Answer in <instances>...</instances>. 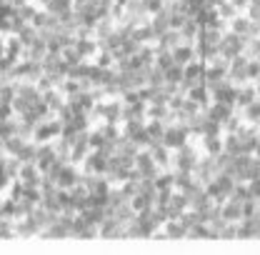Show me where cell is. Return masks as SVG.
Returning <instances> with one entry per match:
<instances>
[{"label": "cell", "mask_w": 260, "mask_h": 255, "mask_svg": "<svg viewBox=\"0 0 260 255\" xmlns=\"http://www.w3.org/2000/svg\"><path fill=\"white\" fill-rule=\"evenodd\" d=\"M18 38H20V43H23V45H25V48H30L32 43H35V40H38V38H40V33H38V28H32L30 23H28V25H25V28H23V30L18 33Z\"/></svg>", "instance_id": "cell-22"}, {"label": "cell", "mask_w": 260, "mask_h": 255, "mask_svg": "<svg viewBox=\"0 0 260 255\" xmlns=\"http://www.w3.org/2000/svg\"><path fill=\"white\" fill-rule=\"evenodd\" d=\"M220 240H238V223H225L220 230Z\"/></svg>", "instance_id": "cell-32"}, {"label": "cell", "mask_w": 260, "mask_h": 255, "mask_svg": "<svg viewBox=\"0 0 260 255\" xmlns=\"http://www.w3.org/2000/svg\"><path fill=\"white\" fill-rule=\"evenodd\" d=\"M155 65H158L160 70H168L170 65H175L173 50H158V48H155Z\"/></svg>", "instance_id": "cell-24"}, {"label": "cell", "mask_w": 260, "mask_h": 255, "mask_svg": "<svg viewBox=\"0 0 260 255\" xmlns=\"http://www.w3.org/2000/svg\"><path fill=\"white\" fill-rule=\"evenodd\" d=\"M130 205H133L135 213H143V210H148V208L153 205V198L145 195V193H135V195L130 198Z\"/></svg>", "instance_id": "cell-18"}, {"label": "cell", "mask_w": 260, "mask_h": 255, "mask_svg": "<svg viewBox=\"0 0 260 255\" xmlns=\"http://www.w3.org/2000/svg\"><path fill=\"white\" fill-rule=\"evenodd\" d=\"M248 195L260 200V180H248Z\"/></svg>", "instance_id": "cell-36"}, {"label": "cell", "mask_w": 260, "mask_h": 255, "mask_svg": "<svg viewBox=\"0 0 260 255\" xmlns=\"http://www.w3.org/2000/svg\"><path fill=\"white\" fill-rule=\"evenodd\" d=\"M165 83L180 85V83H183V65H170V68L165 70Z\"/></svg>", "instance_id": "cell-23"}, {"label": "cell", "mask_w": 260, "mask_h": 255, "mask_svg": "<svg viewBox=\"0 0 260 255\" xmlns=\"http://www.w3.org/2000/svg\"><path fill=\"white\" fill-rule=\"evenodd\" d=\"M75 50L80 53L83 60H93L98 55V50H100V45H98L95 38H88V40H78V43H75Z\"/></svg>", "instance_id": "cell-7"}, {"label": "cell", "mask_w": 260, "mask_h": 255, "mask_svg": "<svg viewBox=\"0 0 260 255\" xmlns=\"http://www.w3.org/2000/svg\"><path fill=\"white\" fill-rule=\"evenodd\" d=\"M75 183H80V168L73 165V163H65V168L60 170L55 185H58V188H65V190H70Z\"/></svg>", "instance_id": "cell-2"}, {"label": "cell", "mask_w": 260, "mask_h": 255, "mask_svg": "<svg viewBox=\"0 0 260 255\" xmlns=\"http://www.w3.org/2000/svg\"><path fill=\"white\" fill-rule=\"evenodd\" d=\"M243 125V118H240V113H230L225 120L220 123V130L223 133H238V128Z\"/></svg>", "instance_id": "cell-21"}, {"label": "cell", "mask_w": 260, "mask_h": 255, "mask_svg": "<svg viewBox=\"0 0 260 255\" xmlns=\"http://www.w3.org/2000/svg\"><path fill=\"white\" fill-rule=\"evenodd\" d=\"M148 85L162 88L165 85V70H160L158 65H150V70H148Z\"/></svg>", "instance_id": "cell-20"}, {"label": "cell", "mask_w": 260, "mask_h": 255, "mask_svg": "<svg viewBox=\"0 0 260 255\" xmlns=\"http://www.w3.org/2000/svg\"><path fill=\"white\" fill-rule=\"evenodd\" d=\"M188 140H190L188 130H183V128H178V125L165 128V133H162V145H165V148H170V150H178V148H183Z\"/></svg>", "instance_id": "cell-1"}, {"label": "cell", "mask_w": 260, "mask_h": 255, "mask_svg": "<svg viewBox=\"0 0 260 255\" xmlns=\"http://www.w3.org/2000/svg\"><path fill=\"white\" fill-rule=\"evenodd\" d=\"M198 140H200V148H203L205 155H218V153H223V135H203V138H198Z\"/></svg>", "instance_id": "cell-6"}, {"label": "cell", "mask_w": 260, "mask_h": 255, "mask_svg": "<svg viewBox=\"0 0 260 255\" xmlns=\"http://www.w3.org/2000/svg\"><path fill=\"white\" fill-rule=\"evenodd\" d=\"M253 100H258V93H255V85L248 83L243 88H238V98H235V113H240L243 108H248Z\"/></svg>", "instance_id": "cell-4"}, {"label": "cell", "mask_w": 260, "mask_h": 255, "mask_svg": "<svg viewBox=\"0 0 260 255\" xmlns=\"http://www.w3.org/2000/svg\"><path fill=\"white\" fill-rule=\"evenodd\" d=\"M23 50H25V45L20 43V38L18 35H5V53L8 55H23Z\"/></svg>", "instance_id": "cell-17"}, {"label": "cell", "mask_w": 260, "mask_h": 255, "mask_svg": "<svg viewBox=\"0 0 260 255\" xmlns=\"http://www.w3.org/2000/svg\"><path fill=\"white\" fill-rule=\"evenodd\" d=\"M90 63H95L98 68H113V65H115V58H113V53H108V50H98V55Z\"/></svg>", "instance_id": "cell-28"}, {"label": "cell", "mask_w": 260, "mask_h": 255, "mask_svg": "<svg viewBox=\"0 0 260 255\" xmlns=\"http://www.w3.org/2000/svg\"><path fill=\"white\" fill-rule=\"evenodd\" d=\"M123 50H125V55H135V53L140 50V43H138L135 38H125V40H123Z\"/></svg>", "instance_id": "cell-33"}, {"label": "cell", "mask_w": 260, "mask_h": 255, "mask_svg": "<svg viewBox=\"0 0 260 255\" xmlns=\"http://www.w3.org/2000/svg\"><path fill=\"white\" fill-rule=\"evenodd\" d=\"M185 23H188L185 13H170V30H180Z\"/></svg>", "instance_id": "cell-31"}, {"label": "cell", "mask_w": 260, "mask_h": 255, "mask_svg": "<svg viewBox=\"0 0 260 255\" xmlns=\"http://www.w3.org/2000/svg\"><path fill=\"white\" fill-rule=\"evenodd\" d=\"M70 8H73V0H45L43 3V10H48L53 15H60V13L70 10Z\"/></svg>", "instance_id": "cell-14"}, {"label": "cell", "mask_w": 260, "mask_h": 255, "mask_svg": "<svg viewBox=\"0 0 260 255\" xmlns=\"http://www.w3.org/2000/svg\"><path fill=\"white\" fill-rule=\"evenodd\" d=\"M223 150L230 155H238L240 153V138L235 133H223Z\"/></svg>", "instance_id": "cell-19"}, {"label": "cell", "mask_w": 260, "mask_h": 255, "mask_svg": "<svg viewBox=\"0 0 260 255\" xmlns=\"http://www.w3.org/2000/svg\"><path fill=\"white\" fill-rule=\"evenodd\" d=\"M240 118H243L245 123H258L260 120V98L258 100H253L248 108H243V110H240Z\"/></svg>", "instance_id": "cell-16"}, {"label": "cell", "mask_w": 260, "mask_h": 255, "mask_svg": "<svg viewBox=\"0 0 260 255\" xmlns=\"http://www.w3.org/2000/svg\"><path fill=\"white\" fill-rule=\"evenodd\" d=\"M258 125H260V120H258Z\"/></svg>", "instance_id": "cell-39"}, {"label": "cell", "mask_w": 260, "mask_h": 255, "mask_svg": "<svg viewBox=\"0 0 260 255\" xmlns=\"http://www.w3.org/2000/svg\"><path fill=\"white\" fill-rule=\"evenodd\" d=\"M173 60H175V65H185L193 63V60H198V55H195V48L193 45H180V48H175L173 50Z\"/></svg>", "instance_id": "cell-9"}, {"label": "cell", "mask_w": 260, "mask_h": 255, "mask_svg": "<svg viewBox=\"0 0 260 255\" xmlns=\"http://www.w3.org/2000/svg\"><path fill=\"white\" fill-rule=\"evenodd\" d=\"M200 25L195 23L193 18H188V23L180 28V35H183V40H185V45H195V40H198V35H200Z\"/></svg>", "instance_id": "cell-11"}, {"label": "cell", "mask_w": 260, "mask_h": 255, "mask_svg": "<svg viewBox=\"0 0 260 255\" xmlns=\"http://www.w3.org/2000/svg\"><path fill=\"white\" fill-rule=\"evenodd\" d=\"M245 15H248L253 23H260V5H248V8H245Z\"/></svg>", "instance_id": "cell-35"}, {"label": "cell", "mask_w": 260, "mask_h": 255, "mask_svg": "<svg viewBox=\"0 0 260 255\" xmlns=\"http://www.w3.org/2000/svg\"><path fill=\"white\" fill-rule=\"evenodd\" d=\"M38 10H40V8H38V5H35V3H25V5H23V8H18V10H15V15H18V18H20V20H25V23H30L32 18H35V13H38Z\"/></svg>", "instance_id": "cell-25"}, {"label": "cell", "mask_w": 260, "mask_h": 255, "mask_svg": "<svg viewBox=\"0 0 260 255\" xmlns=\"http://www.w3.org/2000/svg\"><path fill=\"white\" fill-rule=\"evenodd\" d=\"M83 88H80V80H73V78H65L63 85H60V93H63L65 98L75 95V93H80Z\"/></svg>", "instance_id": "cell-29"}, {"label": "cell", "mask_w": 260, "mask_h": 255, "mask_svg": "<svg viewBox=\"0 0 260 255\" xmlns=\"http://www.w3.org/2000/svg\"><path fill=\"white\" fill-rule=\"evenodd\" d=\"M13 230H15V238H32L40 233V225L32 220V215H25V218L13 220Z\"/></svg>", "instance_id": "cell-3"}, {"label": "cell", "mask_w": 260, "mask_h": 255, "mask_svg": "<svg viewBox=\"0 0 260 255\" xmlns=\"http://www.w3.org/2000/svg\"><path fill=\"white\" fill-rule=\"evenodd\" d=\"M150 153H153V160H155V165H158L160 170H170V160H173V150H170V148L158 145V148H153Z\"/></svg>", "instance_id": "cell-10"}, {"label": "cell", "mask_w": 260, "mask_h": 255, "mask_svg": "<svg viewBox=\"0 0 260 255\" xmlns=\"http://www.w3.org/2000/svg\"><path fill=\"white\" fill-rule=\"evenodd\" d=\"M230 3L235 5V10H238V13H245V8L250 5V0H230Z\"/></svg>", "instance_id": "cell-37"}, {"label": "cell", "mask_w": 260, "mask_h": 255, "mask_svg": "<svg viewBox=\"0 0 260 255\" xmlns=\"http://www.w3.org/2000/svg\"><path fill=\"white\" fill-rule=\"evenodd\" d=\"M60 55H63V63L68 65V68H75V65L83 63V58H80V53H78L75 48H65Z\"/></svg>", "instance_id": "cell-27"}, {"label": "cell", "mask_w": 260, "mask_h": 255, "mask_svg": "<svg viewBox=\"0 0 260 255\" xmlns=\"http://www.w3.org/2000/svg\"><path fill=\"white\" fill-rule=\"evenodd\" d=\"M258 75H260V60H248V78H250V83H253Z\"/></svg>", "instance_id": "cell-34"}, {"label": "cell", "mask_w": 260, "mask_h": 255, "mask_svg": "<svg viewBox=\"0 0 260 255\" xmlns=\"http://www.w3.org/2000/svg\"><path fill=\"white\" fill-rule=\"evenodd\" d=\"M23 190H25V185H23L20 180H10V185H8V198H10V200H20V198H23Z\"/></svg>", "instance_id": "cell-30"}, {"label": "cell", "mask_w": 260, "mask_h": 255, "mask_svg": "<svg viewBox=\"0 0 260 255\" xmlns=\"http://www.w3.org/2000/svg\"><path fill=\"white\" fill-rule=\"evenodd\" d=\"M20 168H23V163L15 158V155H5V160H3V170H5V175H8L10 180H18Z\"/></svg>", "instance_id": "cell-13"}, {"label": "cell", "mask_w": 260, "mask_h": 255, "mask_svg": "<svg viewBox=\"0 0 260 255\" xmlns=\"http://www.w3.org/2000/svg\"><path fill=\"white\" fill-rule=\"evenodd\" d=\"M25 143H28V140H23L20 135H10V138L3 140V150H5V155H18Z\"/></svg>", "instance_id": "cell-12"}, {"label": "cell", "mask_w": 260, "mask_h": 255, "mask_svg": "<svg viewBox=\"0 0 260 255\" xmlns=\"http://www.w3.org/2000/svg\"><path fill=\"white\" fill-rule=\"evenodd\" d=\"M220 210H223V218H225L228 223H240L243 220V203H238V200H230L228 198L225 203L220 205Z\"/></svg>", "instance_id": "cell-5"}, {"label": "cell", "mask_w": 260, "mask_h": 255, "mask_svg": "<svg viewBox=\"0 0 260 255\" xmlns=\"http://www.w3.org/2000/svg\"><path fill=\"white\" fill-rule=\"evenodd\" d=\"M162 230H165L168 240H185V238H188V230L183 228L180 220H165V223H162Z\"/></svg>", "instance_id": "cell-8"}, {"label": "cell", "mask_w": 260, "mask_h": 255, "mask_svg": "<svg viewBox=\"0 0 260 255\" xmlns=\"http://www.w3.org/2000/svg\"><path fill=\"white\" fill-rule=\"evenodd\" d=\"M113 30H115V20L113 18H100L95 25V40H105Z\"/></svg>", "instance_id": "cell-15"}, {"label": "cell", "mask_w": 260, "mask_h": 255, "mask_svg": "<svg viewBox=\"0 0 260 255\" xmlns=\"http://www.w3.org/2000/svg\"><path fill=\"white\" fill-rule=\"evenodd\" d=\"M8 3H10V8H15V10H18V8H23L25 3H30V0H8Z\"/></svg>", "instance_id": "cell-38"}, {"label": "cell", "mask_w": 260, "mask_h": 255, "mask_svg": "<svg viewBox=\"0 0 260 255\" xmlns=\"http://www.w3.org/2000/svg\"><path fill=\"white\" fill-rule=\"evenodd\" d=\"M215 10H218V15H220L223 20H228V23H230V20H233V18L238 15V10H235V5H233L230 0H223V3H220V5L215 8Z\"/></svg>", "instance_id": "cell-26"}]
</instances>
